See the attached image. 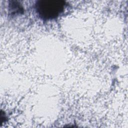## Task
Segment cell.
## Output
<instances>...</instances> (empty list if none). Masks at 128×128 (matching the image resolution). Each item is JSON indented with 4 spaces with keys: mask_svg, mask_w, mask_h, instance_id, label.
Masks as SVG:
<instances>
[{
    "mask_svg": "<svg viewBox=\"0 0 128 128\" xmlns=\"http://www.w3.org/2000/svg\"><path fill=\"white\" fill-rule=\"evenodd\" d=\"M65 2L63 0H42L38 1L36 9L39 15L44 19L56 18L64 10Z\"/></svg>",
    "mask_w": 128,
    "mask_h": 128,
    "instance_id": "1",
    "label": "cell"
}]
</instances>
